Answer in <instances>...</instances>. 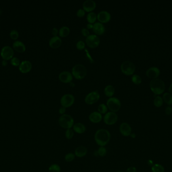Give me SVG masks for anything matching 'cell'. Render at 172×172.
Wrapping results in <instances>:
<instances>
[{
  "instance_id": "obj_1",
  "label": "cell",
  "mask_w": 172,
  "mask_h": 172,
  "mask_svg": "<svg viewBox=\"0 0 172 172\" xmlns=\"http://www.w3.org/2000/svg\"><path fill=\"white\" fill-rule=\"evenodd\" d=\"M96 143L100 147H105L109 142L111 139V134L105 129H100L96 131L94 135Z\"/></svg>"
},
{
  "instance_id": "obj_2",
  "label": "cell",
  "mask_w": 172,
  "mask_h": 172,
  "mask_svg": "<svg viewBox=\"0 0 172 172\" xmlns=\"http://www.w3.org/2000/svg\"><path fill=\"white\" fill-rule=\"evenodd\" d=\"M72 74L74 78L78 80L83 79L86 76L87 69L84 65L76 64L72 67Z\"/></svg>"
},
{
  "instance_id": "obj_3",
  "label": "cell",
  "mask_w": 172,
  "mask_h": 172,
  "mask_svg": "<svg viewBox=\"0 0 172 172\" xmlns=\"http://www.w3.org/2000/svg\"><path fill=\"white\" fill-rule=\"evenodd\" d=\"M150 88L155 94H160L165 90V85L161 79L156 78L151 81Z\"/></svg>"
},
{
  "instance_id": "obj_4",
  "label": "cell",
  "mask_w": 172,
  "mask_h": 172,
  "mask_svg": "<svg viewBox=\"0 0 172 172\" xmlns=\"http://www.w3.org/2000/svg\"><path fill=\"white\" fill-rule=\"evenodd\" d=\"M59 124L61 127L64 129H70L74 125V119L68 114L61 115L59 119Z\"/></svg>"
},
{
  "instance_id": "obj_5",
  "label": "cell",
  "mask_w": 172,
  "mask_h": 172,
  "mask_svg": "<svg viewBox=\"0 0 172 172\" xmlns=\"http://www.w3.org/2000/svg\"><path fill=\"white\" fill-rule=\"evenodd\" d=\"M106 105L110 111L116 113L119 111L121 108V104L120 100L118 98L111 97L109 98L107 101Z\"/></svg>"
},
{
  "instance_id": "obj_6",
  "label": "cell",
  "mask_w": 172,
  "mask_h": 172,
  "mask_svg": "<svg viewBox=\"0 0 172 172\" xmlns=\"http://www.w3.org/2000/svg\"><path fill=\"white\" fill-rule=\"evenodd\" d=\"M120 69L121 72L126 75H131L135 70V65L130 61H124L121 65Z\"/></svg>"
},
{
  "instance_id": "obj_7",
  "label": "cell",
  "mask_w": 172,
  "mask_h": 172,
  "mask_svg": "<svg viewBox=\"0 0 172 172\" xmlns=\"http://www.w3.org/2000/svg\"><path fill=\"white\" fill-rule=\"evenodd\" d=\"M75 98L72 94H65L61 98L60 103L61 106L65 108L70 107L74 104Z\"/></svg>"
},
{
  "instance_id": "obj_8",
  "label": "cell",
  "mask_w": 172,
  "mask_h": 172,
  "mask_svg": "<svg viewBox=\"0 0 172 172\" xmlns=\"http://www.w3.org/2000/svg\"><path fill=\"white\" fill-rule=\"evenodd\" d=\"M100 95L98 91H93L86 96L85 98V102L88 105H91L95 104L100 100Z\"/></svg>"
},
{
  "instance_id": "obj_9",
  "label": "cell",
  "mask_w": 172,
  "mask_h": 172,
  "mask_svg": "<svg viewBox=\"0 0 172 172\" xmlns=\"http://www.w3.org/2000/svg\"><path fill=\"white\" fill-rule=\"evenodd\" d=\"M86 43L90 48H96L100 45V38L96 34H90L86 37Z\"/></svg>"
},
{
  "instance_id": "obj_10",
  "label": "cell",
  "mask_w": 172,
  "mask_h": 172,
  "mask_svg": "<svg viewBox=\"0 0 172 172\" xmlns=\"http://www.w3.org/2000/svg\"><path fill=\"white\" fill-rule=\"evenodd\" d=\"M103 120L104 123L106 125H114L117 121L118 115L116 113L109 111L105 114L103 117Z\"/></svg>"
},
{
  "instance_id": "obj_11",
  "label": "cell",
  "mask_w": 172,
  "mask_h": 172,
  "mask_svg": "<svg viewBox=\"0 0 172 172\" xmlns=\"http://www.w3.org/2000/svg\"><path fill=\"white\" fill-rule=\"evenodd\" d=\"M1 55L4 60L8 61L13 58L14 51L9 46H5L2 49Z\"/></svg>"
},
{
  "instance_id": "obj_12",
  "label": "cell",
  "mask_w": 172,
  "mask_h": 172,
  "mask_svg": "<svg viewBox=\"0 0 172 172\" xmlns=\"http://www.w3.org/2000/svg\"><path fill=\"white\" fill-rule=\"evenodd\" d=\"M59 78L61 82L64 83H70L72 82L73 76L72 73L68 71H64L60 73L59 74Z\"/></svg>"
},
{
  "instance_id": "obj_13",
  "label": "cell",
  "mask_w": 172,
  "mask_h": 172,
  "mask_svg": "<svg viewBox=\"0 0 172 172\" xmlns=\"http://www.w3.org/2000/svg\"><path fill=\"white\" fill-rule=\"evenodd\" d=\"M111 15L107 11H101L97 15V19L101 23H106L110 21Z\"/></svg>"
},
{
  "instance_id": "obj_14",
  "label": "cell",
  "mask_w": 172,
  "mask_h": 172,
  "mask_svg": "<svg viewBox=\"0 0 172 172\" xmlns=\"http://www.w3.org/2000/svg\"><path fill=\"white\" fill-rule=\"evenodd\" d=\"M120 132L124 136H129L131 134L132 129L130 125L126 122H123L119 126Z\"/></svg>"
},
{
  "instance_id": "obj_15",
  "label": "cell",
  "mask_w": 172,
  "mask_h": 172,
  "mask_svg": "<svg viewBox=\"0 0 172 172\" xmlns=\"http://www.w3.org/2000/svg\"><path fill=\"white\" fill-rule=\"evenodd\" d=\"M96 7V2L93 0H86L83 4V8L85 12H92Z\"/></svg>"
},
{
  "instance_id": "obj_16",
  "label": "cell",
  "mask_w": 172,
  "mask_h": 172,
  "mask_svg": "<svg viewBox=\"0 0 172 172\" xmlns=\"http://www.w3.org/2000/svg\"><path fill=\"white\" fill-rule=\"evenodd\" d=\"M92 30L96 35H101L105 32V27L103 23L97 22L93 24V28Z\"/></svg>"
},
{
  "instance_id": "obj_17",
  "label": "cell",
  "mask_w": 172,
  "mask_h": 172,
  "mask_svg": "<svg viewBox=\"0 0 172 172\" xmlns=\"http://www.w3.org/2000/svg\"><path fill=\"white\" fill-rule=\"evenodd\" d=\"M103 119L102 114L98 111H95L90 114L89 116V119L93 123H99Z\"/></svg>"
},
{
  "instance_id": "obj_18",
  "label": "cell",
  "mask_w": 172,
  "mask_h": 172,
  "mask_svg": "<svg viewBox=\"0 0 172 172\" xmlns=\"http://www.w3.org/2000/svg\"><path fill=\"white\" fill-rule=\"evenodd\" d=\"M32 67L31 63L30 61H24L20 64L19 70L22 73H27L31 70Z\"/></svg>"
},
{
  "instance_id": "obj_19",
  "label": "cell",
  "mask_w": 172,
  "mask_h": 172,
  "mask_svg": "<svg viewBox=\"0 0 172 172\" xmlns=\"http://www.w3.org/2000/svg\"><path fill=\"white\" fill-rule=\"evenodd\" d=\"M62 44V41L61 37L58 36H53L50 39L49 45L53 49H57L61 47Z\"/></svg>"
},
{
  "instance_id": "obj_20",
  "label": "cell",
  "mask_w": 172,
  "mask_h": 172,
  "mask_svg": "<svg viewBox=\"0 0 172 172\" xmlns=\"http://www.w3.org/2000/svg\"><path fill=\"white\" fill-rule=\"evenodd\" d=\"M160 71L156 67H152L149 69L146 72L147 76L153 79H156L160 75Z\"/></svg>"
},
{
  "instance_id": "obj_21",
  "label": "cell",
  "mask_w": 172,
  "mask_h": 172,
  "mask_svg": "<svg viewBox=\"0 0 172 172\" xmlns=\"http://www.w3.org/2000/svg\"><path fill=\"white\" fill-rule=\"evenodd\" d=\"M88 153V149L84 146H80L76 147L74 151V155L76 157L83 158Z\"/></svg>"
},
{
  "instance_id": "obj_22",
  "label": "cell",
  "mask_w": 172,
  "mask_h": 172,
  "mask_svg": "<svg viewBox=\"0 0 172 172\" xmlns=\"http://www.w3.org/2000/svg\"><path fill=\"white\" fill-rule=\"evenodd\" d=\"M72 129L76 133L83 134L86 131V127L85 125L82 123H76L74 124L72 127Z\"/></svg>"
},
{
  "instance_id": "obj_23",
  "label": "cell",
  "mask_w": 172,
  "mask_h": 172,
  "mask_svg": "<svg viewBox=\"0 0 172 172\" xmlns=\"http://www.w3.org/2000/svg\"><path fill=\"white\" fill-rule=\"evenodd\" d=\"M13 48L18 53H23L26 50L25 45L21 41H16L13 43Z\"/></svg>"
},
{
  "instance_id": "obj_24",
  "label": "cell",
  "mask_w": 172,
  "mask_h": 172,
  "mask_svg": "<svg viewBox=\"0 0 172 172\" xmlns=\"http://www.w3.org/2000/svg\"><path fill=\"white\" fill-rule=\"evenodd\" d=\"M104 94L108 98H111L115 94V88L112 85H108L104 88Z\"/></svg>"
},
{
  "instance_id": "obj_25",
  "label": "cell",
  "mask_w": 172,
  "mask_h": 172,
  "mask_svg": "<svg viewBox=\"0 0 172 172\" xmlns=\"http://www.w3.org/2000/svg\"><path fill=\"white\" fill-rule=\"evenodd\" d=\"M70 33V29L69 27L64 26H63L59 30V34L61 37H67Z\"/></svg>"
},
{
  "instance_id": "obj_26",
  "label": "cell",
  "mask_w": 172,
  "mask_h": 172,
  "mask_svg": "<svg viewBox=\"0 0 172 172\" xmlns=\"http://www.w3.org/2000/svg\"><path fill=\"white\" fill-rule=\"evenodd\" d=\"M97 19V15L94 12H90L87 15V20L89 23L94 24Z\"/></svg>"
},
{
  "instance_id": "obj_27",
  "label": "cell",
  "mask_w": 172,
  "mask_h": 172,
  "mask_svg": "<svg viewBox=\"0 0 172 172\" xmlns=\"http://www.w3.org/2000/svg\"><path fill=\"white\" fill-rule=\"evenodd\" d=\"M152 172H164V169L162 165L156 164L152 166Z\"/></svg>"
},
{
  "instance_id": "obj_28",
  "label": "cell",
  "mask_w": 172,
  "mask_h": 172,
  "mask_svg": "<svg viewBox=\"0 0 172 172\" xmlns=\"http://www.w3.org/2000/svg\"><path fill=\"white\" fill-rule=\"evenodd\" d=\"M163 100L167 105H172V94L169 93H165L163 95Z\"/></svg>"
},
{
  "instance_id": "obj_29",
  "label": "cell",
  "mask_w": 172,
  "mask_h": 172,
  "mask_svg": "<svg viewBox=\"0 0 172 172\" xmlns=\"http://www.w3.org/2000/svg\"><path fill=\"white\" fill-rule=\"evenodd\" d=\"M107 106L105 104H101L98 106V111L101 114H106L108 112Z\"/></svg>"
},
{
  "instance_id": "obj_30",
  "label": "cell",
  "mask_w": 172,
  "mask_h": 172,
  "mask_svg": "<svg viewBox=\"0 0 172 172\" xmlns=\"http://www.w3.org/2000/svg\"><path fill=\"white\" fill-rule=\"evenodd\" d=\"M61 167L57 164H51L48 168L49 172H61Z\"/></svg>"
},
{
  "instance_id": "obj_31",
  "label": "cell",
  "mask_w": 172,
  "mask_h": 172,
  "mask_svg": "<svg viewBox=\"0 0 172 172\" xmlns=\"http://www.w3.org/2000/svg\"><path fill=\"white\" fill-rule=\"evenodd\" d=\"M154 105L156 107L159 108L162 106V104H163V100L160 96H158L155 98L154 101Z\"/></svg>"
},
{
  "instance_id": "obj_32",
  "label": "cell",
  "mask_w": 172,
  "mask_h": 172,
  "mask_svg": "<svg viewBox=\"0 0 172 172\" xmlns=\"http://www.w3.org/2000/svg\"><path fill=\"white\" fill-rule=\"evenodd\" d=\"M131 80L134 84L139 85L141 83V78L138 75H133L131 77Z\"/></svg>"
},
{
  "instance_id": "obj_33",
  "label": "cell",
  "mask_w": 172,
  "mask_h": 172,
  "mask_svg": "<svg viewBox=\"0 0 172 172\" xmlns=\"http://www.w3.org/2000/svg\"><path fill=\"white\" fill-rule=\"evenodd\" d=\"M65 136L68 139H72L74 136V131L72 128L67 129L65 132Z\"/></svg>"
},
{
  "instance_id": "obj_34",
  "label": "cell",
  "mask_w": 172,
  "mask_h": 172,
  "mask_svg": "<svg viewBox=\"0 0 172 172\" xmlns=\"http://www.w3.org/2000/svg\"><path fill=\"white\" fill-rule=\"evenodd\" d=\"M75 155L73 153H68L65 155V160L67 162H71L74 160L75 158Z\"/></svg>"
},
{
  "instance_id": "obj_35",
  "label": "cell",
  "mask_w": 172,
  "mask_h": 172,
  "mask_svg": "<svg viewBox=\"0 0 172 172\" xmlns=\"http://www.w3.org/2000/svg\"><path fill=\"white\" fill-rule=\"evenodd\" d=\"M98 155L101 157H104L107 154V149L105 147H100L98 150Z\"/></svg>"
},
{
  "instance_id": "obj_36",
  "label": "cell",
  "mask_w": 172,
  "mask_h": 172,
  "mask_svg": "<svg viewBox=\"0 0 172 172\" xmlns=\"http://www.w3.org/2000/svg\"><path fill=\"white\" fill-rule=\"evenodd\" d=\"M85 47H86V44L84 41H78L76 43V49L78 50H83L85 49Z\"/></svg>"
},
{
  "instance_id": "obj_37",
  "label": "cell",
  "mask_w": 172,
  "mask_h": 172,
  "mask_svg": "<svg viewBox=\"0 0 172 172\" xmlns=\"http://www.w3.org/2000/svg\"><path fill=\"white\" fill-rule=\"evenodd\" d=\"M10 37L13 40L17 39L19 37V33L16 30H13L10 33Z\"/></svg>"
},
{
  "instance_id": "obj_38",
  "label": "cell",
  "mask_w": 172,
  "mask_h": 172,
  "mask_svg": "<svg viewBox=\"0 0 172 172\" xmlns=\"http://www.w3.org/2000/svg\"><path fill=\"white\" fill-rule=\"evenodd\" d=\"M11 63L13 66H18L20 64L19 59H18L16 57H13L11 61Z\"/></svg>"
},
{
  "instance_id": "obj_39",
  "label": "cell",
  "mask_w": 172,
  "mask_h": 172,
  "mask_svg": "<svg viewBox=\"0 0 172 172\" xmlns=\"http://www.w3.org/2000/svg\"><path fill=\"white\" fill-rule=\"evenodd\" d=\"M85 13H86V12L83 9H80L76 12V16L78 17H83L85 15Z\"/></svg>"
},
{
  "instance_id": "obj_40",
  "label": "cell",
  "mask_w": 172,
  "mask_h": 172,
  "mask_svg": "<svg viewBox=\"0 0 172 172\" xmlns=\"http://www.w3.org/2000/svg\"><path fill=\"white\" fill-rule=\"evenodd\" d=\"M81 33H82V35L84 36H85L86 37L90 35L89 30L87 28H83L82 30H81Z\"/></svg>"
},
{
  "instance_id": "obj_41",
  "label": "cell",
  "mask_w": 172,
  "mask_h": 172,
  "mask_svg": "<svg viewBox=\"0 0 172 172\" xmlns=\"http://www.w3.org/2000/svg\"><path fill=\"white\" fill-rule=\"evenodd\" d=\"M85 51L86 52V56L87 57V58L90 60V62L91 63H93L94 62V60L92 58L91 56L90 55V53L89 52V51H88V50L85 49Z\"/></svg>"
},
{
  "instance_id": "obj_42",
  "label": "cell",
  "mask_w": 172,
  "mask_h": 172,
  "mask_svg": "<svg viewBox=\"0 0 172 172\" xmlns=\"http://www.w3.org/2000/svg\"><path fill=\"white\" fill-rule=\"evenodd\" d=\"M165 113L167 115H170L172 113V108L170 106L167 107L165 109Z\"/></svg>"
},
{
  "instance_id": "obj_43",
  "label": "cell",
  "mask_w": 172,
  "mask_h": 172,
  "mask_svg": "<svg viewBox=\"0 0 172 172\" xmlns=\"http://www.w3.org/2000/svg\"><path fill=\"white\" fill-rule=\"evenodd\" d=\"M51 32H52V34L53 35V36H57L59 33V30H57V28H53Z\"/></svg>"
},
{
  "instance_id": "obj_44",
  "label": "cell",
  "mask_w": 172,
  "mask_h": 172,
  "mask_svg": "<svg viewBox=\"0 0 172 172\" xmlns=\"http://www.w3.org/2000/svg\"><path fill=\"white\" fill-rule=\"evenodd\" d=\"M66 109L67 108H65V107L61 106V108H59V113L61 115H64V114H65L66 111Z\"/></svg>"
},
{
  "instance_id": "obj_45",
  "label": "cell",
  "mask_w": 172,
  "mask_h": 172,
  "mask_svg": "<svg viewBox=\"0 0 172 172\" xmlns=\"http://www.w3.org/2000/svg\"><path fill=\"white\" fill-rule=\"evenodd\" d=\"M137 170L134 166H130L127 169L125 172H137Z\"/></svg>"
},
{
  "instance_id": "obj_46",
  "label": "cell",
  "mask_w": 172,
  "mask_h": 172,
  "mask_svg": "<svg viewBox=\"0 0 172 172\" xmlns=\"http://www.w3.org/2000/svg\"><path fill=\"white\" fill-rule=\"evenodd\" d=\"M87 26V28L88 30H92L93 28V24L89 23H88L87 24V26Z\"/></svg>"
},
{
  "instance_id": "obj_47",
  "label": "cell",
  "mask_w": 172,
  "mask_h": 172,
  "mask_svg": "<svg viewBox=\"0 0 172 172\" xmlns=\"http://www.w3.org/2000/svg\"><path fill=\"white\" fill-rule=\"evenodd\" d=\"M2 65H3V66H6V65H7V62L6 60H4V61H3L2 62Z\"/></svg>"
},
{
  "instance_id": "obj_48",
  "label": "cell",
  "mask_w": 172,
  "mask_h": 172,
  "mask_svg": "<svg viewBox=\"0 0 172 172\" xmlns=\"http://www.w3.org/2000/svg\"><path fill=\"white\" fill-rule=\"evenodd\" d=\"M148 164H149V165H150V166H153V161H152V160H149V161H148Z\"/></svg>"
},
{
  "instance_id": "obj_49",
  "label": "cell",
  "mask_w": 172,
  "mask_h": 172,
  "mask_svg": "<svg viewBox=\"0 0 172 172\" xmlns=\"http://www.w3.org/2000/svg\"><path fill=\"white\" fill-rule=\"evenodd\" d=\"M70 87H74L75 86V84H74V83L72 81V82H71L70 83Z\"/></svg>"
},
{
  "instance_id": "obj_50",
  "label": "cell",
  "mask_w": 172,
  "mask_h": 172,
  "mask_svg": "<svg viewBox=\"0 0 172 172\" xmlns=\"http://www.w3.org/2000/svg\"><path fill=\"white\" fill-rule=\"evenodd\" d=\"M130 136V137H131V138H135V137H136V135H135V134H134V133H131Z\"/></svg>"
},
{
  "instance_id": "obj_51",
  "label": "cell",
  "mask_w": 172,
  "mask_h": 172,
  "mask_svg": "<svg viewBox=\"0 0 172 172\" xmlns=\"http://www.w3.org/2000/svg\"><path fill=\"white\" fill-rule=\"evenodd\" d=\"M169 92H170L171 94H172V83L171 84L170 86V87H169Z\"/></svg>"
},
{
  "instance_id": "obj_52",
  "label": "cell",
  "mask_w": 172,
  "mask_h": 172,
  "mask_svg": "<svg viewBox=\"0 0 172 172\" xmlns=\"http://www.w3.org/2000/svg\"><path fill=\"white\" fill-rule=\"evenodd\" d=\"M123 172V171H117V172Z\"/></svg>"
}]
</instances>
